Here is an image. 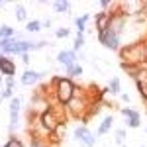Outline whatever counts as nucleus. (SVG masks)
I'll use <instances>...</instances> for the list:
<instances>
[{"label":"nucleus","mask_w":147,"mask_h":147,"mask_svg":"<svg viewBox=\"0 0 147 147\" xmlns=\"http://www.w3.org/2000/svg\"><path fill=\"white\" fill-rule=\"evenodd\" d=\"M92 102H94V100L90 98L88 90L77 86V90H75V94H73V98L65 104L67 116H69V118H77V120H79V118H80V120H84V116H86V112H88V108H90Z\"/></svg>","instance_id":"obj_1"},{"label":"nucleus","mask_w":147,"mask_h":147,"mask_svg":"<svg viewBox=\"0 0 147 147\" xmlns=\"http://www.w3.org/2000/svg\"><path fill=\"white\" fill-rule=\"evenodd\" d=\"M49 86H51L53 102H55V104H61V106H65V104L73 98L75 90H77L75 80H71L69 77H53Z\"/></svg>","instance_id":"obj_2"},{"label":"nucleus","mask_w":147,"mask_h":147,"mask_svg":"<svg viewBox=\"0 0 147 147\" xmlns=\"http://www.w3.org/2000/svg\"><path fill=\"white\" fill-rule=\"evenodd\" d=\"M120 57L124 59L122 63H125V65L145 67L147 65V39L129 43L125 47H120Z\"/></svg>","instance_id":"obj_3"},{"label":"nucleus","mask_w":147,"mask_h":147,"mask_svg":"<svg viewBox=\"0 0 147 147\" xmlns=\"http://www.w3.org/2000/svg\"><path fill=\"white\" fill-rule=\"evenodd\" d=\"M75 139H77L82 147H96V134L84 124L75 127Z\"/></svg>","instance_id":"obj_4"},{"label":"nucleus","mask_w":147,"mask_h":147,"mask_svg":"<svg viewBox=\"0 0 147 147\" xmlns=\"http://www.w3.org/2000/svg\"><path fill=\"white\" fill-rule=\"evenodd\" d=\"M98 43H102V47L110 49V51H120V43H122V37L118 34H114L112 30H104L98 32Z\"/></svg>","instance_id":"obj_5"},{"label":"nucleus","mask_w":147,"mask_h":147,"mask_svg":"<svg viewBox=\"0 0 147 147\" xmlns=\"http://www.w3.org/2000/svg\"><path fill=\"white\" fill-rule=\"evenodd\" d=\"M20 110H22V100H20L18 96H12L10 104H8V112H10V136H14V129L18 127Z\"/></svg>","instance_id":"obj_6"},{"label":"nucleus","mask_w":147,"mask_h":147,"mask_svg":"<svg viewBox=\"0 0 147 147\" xmlns=\"http://www.w3.org/2000/svg\"><path fill=\"white\" fill-rule=\"evenodd\" d=\"M37 120H39L41 127L45 129L47 134H51L57 125L61 124V122H59V118H57V114L53 112V108H49V110H45L43 114H39V116H37Z\"/></svg>","instance_id":"obj_7"},{"label":"nucleus","mask_w":147,"mask_h":147,"mask_svg":"<svg viewBox=\"0 0 147 147\" xmlns=\"http://www.w3.org/2000/svg\"><path fill=\"white\" fill-rule=\"evenodd\" d=\"M47 77V71H34V69H26L22 73V77H20V82H22L24 86H34L37 82H41V80Z\"/></svg>","instance_id":"obj_8"},{"label":"nucleus","mask_w":147,"mask_h":147,"mask_svg":"<svg viewBox=\"0 0 147 147\" xmlns=\"http://www.w3.org/2000/svg\"><path fill=\"white\" fill-rule=\"evenodd\" d=\"M118 8L124 12L125 16H141V10H143V2L141 0H127V2H120Z\"/></svg>","instance_id":"obj_9"},{"label":"nucleus","mask_w":147,"mask_h":147,"mask_svg":"<svg viewBox=\"0 0 147 147\" xmlns=\"http://www.w3.org/2000/svg\"><path fill=\"white\" fill-rule=\"evenodd\" d=\"M57 63H61L63 67H73V65H77L79 63V55L73 51V49H63V51H59L57 53Z\"/></svg>","instance_id":"obj_10"},{"label":"nucleus","mask_w":147,"mask_h":147,"mask_svg":"<svg viewBox=\"0 0 147 147\" xmlns=\"http://www.w3.org/2000/svg\"><path fill=\"white\" fill-rule=\"evenodd\" d=\"M0 75H4L6 79L16 75V63H14V59H10V57H6V55H0Z\"/></svg>","instance_id":"obj_11"},{"label":"nucleus","mask_w":147,"mask_h":147,"mask_svg":"<svg viewBox=\"0 0 147 147\" xmlns=\"http://www.w3.org/2000/svg\"><path fill=\"white\" fill-rule=\"evenodd\" d=\"M110 16H112V12H98V14H94V26H96V32H104V30H108V26H110Z\"/></svg>","instance_id":"obj_12"},{"label":"nucleus","mask_w":147,"mask_h":147,"mask_svg":"<svg viewBox=\"0 0 147 147\" xmlns=\"http://www.w3.org/2000/svg\"><path fill=\"white\" fill-rule=\"evenodd\" d=\"M112 127H114V118L108 114V116L102 118L100 125H98V129H96V136H106V134H110Z\"/></svg>","instance_id":"obj_13"},{"label":"nucleus","mask_w":147,"mask_h":147,"mask_svg":"<svg viewBox=\"0 0 147 147\" xmlns=\"http://www.w3.org/2000/svg\"><path fill=\"white\" fill-rule=\"evenodd\" d=\"M108 92L110 94H122V82H120V77H112L108 80Z\"/></svg>","instance_id":"obj_14"},{"label":"nucleus","mask_w":147,"mask_h":147,"mask_svg":"<svg viewBox=\"0 0 147 147\" xmlns=\"http://www.w3.org/2000/svg\"><path fill=\"white\" fill-rule=\"evenodd\" d=\"M53 10H55L57 14H69L71 2H69V0H55V2H53Z\"/></svg>","instance_id":"obj_15"},{"label":"nucleus","mask_w":147,"mask_h":147,"mask_svg":"<svg viewBox=\"0 0 147 147\" xmlns=\"http://www.w3.org/2000/svg\"><path fill=\"white\" fill-rule=\"evenodd\" d=\"M65 73H67V77L71 80H73V79H80V77H82V65L77 63V65H73V67H67V69H65Z\"/></svg>","instance_id":"obj_16"},{"label":"nucleus","mask_w":147,"mask_h":147,"mask_svg":"<svg viewBox=\"0 0 147 147\" xmlns=\"http://www.w3.org/2000/svg\"><path fill=\"white\" fill-rule=\"evenodd\" d=\"M90 20V14H84V16H79L75 18V26H77V34H84L86 32V22Z\"/></svg>","instance_id":"obj_17"},{"label":"nucleus","mask_w":147,"mask_h":147,"mask_svg":"<svg viewBox=\"0 0 147 147\" xmlns=\"http://www.w3.org/2000/svg\"><path fill=\"white\" fill-rule=\"evenodd\" d=\"M16 35V30L14 28H10V26H0V39H12Z\"/></svg>","instance_id":"obj_18"},{"label":"nucleus","mask_w":147,"mask_h":147,"mask_svg":"<svg viewBox=\"0 0 147 147\" xmlns=\"http://www.w3.org/2000/svg\"><path fill=\"white\" fill-rule=\"evenodd\" d=\"M41 30V22L39 20H28L26 22V32L28 34H37Z\"/></svg>","instance_id":"obj_19"},{"label":"nucleus","mask_w":147,"mask_h":147,"mask_svg":"<svg viewBox=\"0 0 147 147\" xmlns=\"http://www.w3.org/2000/svg\"><path fill=\"white\" fill-rule=\"evenodd\" d=\"M16 20L20 22H28V10L24 4H16Z\"/></svg>","instance_id":"obj_20"},{"label":"nucleus","mask_w":147,"mask_h":147,"mask_svg":"<svg viewBox=\"0 0 147 147\" xmlns=\"http://www.w3.org/2000/svg\"><path fill=\"white\" fill-rule=\"evenodd\" d=\"M2 147H26L24 145V141L20 139V137H16V136H10L8 139H6V143Z\"/></svg>","instance_id":"obj_21"},{"label":"nucleus","mask_w":147,"mask_h":147,"mask_svg":"<svg viewBox=\"0 0 147 147\" xmlns=\"http://www.w3.org/2000/svg\"><path fill=\"white\" fill-rule=\"evenodd\" d=\"M120 112H122V116H124L125 120H134V118H141V114L137 112V110H134V108H122Z\"/></svg>","instance_id":"obj_22"},{"label":"nucleus","mask_w":147,"mask_h":147,"mask_svg":"<svg viewBox=\"0 0 147 147\" xmlns=\"http://www.w3.org/2000/svg\"><path fill=\"white\" fill-rule=\"evenodd\" d=\"M84 47V34H77L75 37V45H73V51L75 53H80V49Z\"/></svg>","instance_id":"obj_23"},{"label":"nucleus","mask_w":147,"mask_h":147,"mask_svg":"<svg viewBox=\"0 0 147 147\" xmlns=\"http://www.w3.org/2000/svg\"><path fill=\"white\" fill-rule=\"evenodd\" d=\"M125 125L131 127V129H137L141 127V118H134V120H125Z\"/></svg>","instance_id":"obj_24"},{"label":"nucleus","mask_w":147,"mask_h":147,"mask_svg":"<svg viewBox=\"0 0 147 147\" xmlns=\"http://www.w3.org/2000/svg\"><path fill=\"white\" fill-rule=\"evenodd\" d=\"M30 147H49V145H47V141H43V139L30 137Z\"/></svg>","instance_id":"obj_25"},{"label":"nucleus","mask_w":147,"mask_h":147,"mask_svg":"<svg viewBox=\"0 0 147 147\" xmlns=\"http://www.w3.org/2000/svg\"><path fill=\"white\" fill-rule=\"evenodd\" d=\"M55 35L59 37V39H65V37L71 35V30H69V28H59V30L55 32Z\"/></svg>","instance_id":"obj_26"},{"label":"nucleus","mask_w":147,"mask_h":147,"mask_svg":"<svg viewBox=\"0 0 147 147\" xmlns=\"http://www.w3.org/2000/svg\"><path fill=\"white\" fill-rule=\"evenodd\" d=\"M137 92H139L141 100L147 104V84H137Z\"/></svg>","instance_id":"obj_27"},{"label":"nucleus","mask_w":147,"mask_h":147,"mask_svg":"<svg viewBox=\"0 0 147 147\" xmlns=\"http://www.w3.org/2000/svg\"><path fill=\"white\" fill-rule=\"evenodd\" d=\"M124 139H125V129H116V143L124 145Z\"/></svg>","instance_id":"obj_28"},{"label":"nucleus","mask_w":147,"mask_h":147,"mask_svg":"<svg viewBox=\"0 0 147 147\" xmlns=\"http://www.w3.org/2000/svg\"><path fill=\"white\" fill-rule=\"evenodd\" d=\"M4 84H6V88H10V90H14V86H16V80H14V77H8Z\"/></svg>","instance_id":"obj_29"},{"label":"nucleus","mask_w":147,"mask_h":147,"mask_svg":"<svg viewBox=\"0 0 147 147\" xmlns=\"http://www.w3.org/2000/svg\"><path fill=\"white\" fill-rule=\"evenodd\" d=\"M112 6V2L110 0H100V8H102V12H108V8Z\"/></svg>","instance_id":"obj_30"},{"label":"nucleus","mask_w":147,"mask_h":147,"mask_svg":"<svg viewBox=\"0 0 147 147\" xmlns=\"http://www.w3.org/2000/svg\"><path fill=\"white\" fill-rule=\"evenodd\" d=\"M14 96V90H10V88H4L2 90V98H12Z\"/></svg>","instance_id":"obj_31"},{"label":"nucleus","mask_w":147,"mask_h":147,"mask_svg":"<svg viewBox=\"0 0 147 147\" xmlns=\"http://www.w3.org/2000/svg\"><path fill=\"white\" fill-rule=\"evenodd\" d=\"M20 57H22V61L26 63V65H30V53H22Z\"/></svg>","instance_id":"obj_32"},{"label":"nucleus","mask_w":147,"mask_h":147,"mask_svg":"<svg viewBox=\"0 0 147 147\" xmlns=\"http://www.w3.org/2000/svg\"><path fill=\"white\" fill-rule=\"evenodd\" d=\"M120 98H122L124 102H131V96H129V94H124V92L120 94Z\"/></svg>","instance_id":"obj_33"},{"label":"nucleus","mask_w":147,"mask_h":147,"mask_svg":"<svg viewBox=\"0 0 147 147\" xmlns=\"http://www.w3.org/2000/svg\"><path fill=\"white\" fill-rule=\"evenodd\" d=\"M51 20H45V22H41V28H45V30H49V28H51Z\"/></svg>","instance_id":"obj_34"},{"label":"nucleus","mask_w":147,"mask_h":147,"mask_svg":"<svg viewBox=\"0 0 147 147\" xmlns=\"http://www.w3.org/2000/svg\"><path fill=\"white\" fill-rule=\"evenodd\" d=\"M141 16H147V0H143V10H141Z\"/></svg>","instance_id":"obj_35"},{"label":"nucleus","mask_w":147,"mask_h":147,"mask_svg":"<svg viewBox=\"0 0 147 147\" xmlns=\"http://www.w3.org/2000/svg\"><path fill=\"white\" fill-rule=\"evenodd\" d=\"M0 6H4V2H2V0H0Z\"/></svg>","instance_id":"obj_36"},{"label":"nucleus","mask_w":147,"mask_h":147,"mask_svg":"<svg viewBox=\"0 0 147 147\" xmlns=\"http://www.w3.org/2000/svg\"><path fill=\"white\" fill-rule=\"evenodd\" d=\"M0 102H2V92H0Z\"/></svg>","instance_id":"obj_37"},{"label":"nucleus","mask_w":147,"mask_h":147,"mask_svg":"<svg viewBox=\"0 0 147 147\" xmlns=\"http://www.w3.org/2000/svg\"><path fill=\"white\" fill-rule=\"evenodd\" d=\"M145 134H147V125H145Z\"/></svg>","instance_id":"obj_38"},{"label":"nucleus","mask_w":147,"mask_h":147,"mask_svg":"<svg viewBox=\"0 0 147 147\" xmlns=\"http://www.w3.org/2000/svg\"><path fill=\"white\" fill-rule=\"evenodd\" d=\"M139 147H147V145H139Z\"/></svg>","instance_id":"obj_39"},{"label":"nucleus","mask_w":147,"mask_h":147,"mask_svg":"<svg viewBox=\"0 0 147 147\" xmlns=\"http://www.w3.org/2000/svg\"><path fill=\"white\" fill-rule=\"evenodd\" d=\"M53 147H61V145H53Z\"/></svg>","instance_id":"obj_40"},{"label":"nucleus","mask_w":147,"mask_h":147,"mask_svg":"<svg viewBox=\"0 0 147 147\" xmlns=\"http://www.w3.org/2000/svg\"><path fill=\"white\" fill-rule=\"evenodd\" d=\"M122 147H127V145H122Z\"/></svg>","instance_id":"obj_41"}]
</instances>
